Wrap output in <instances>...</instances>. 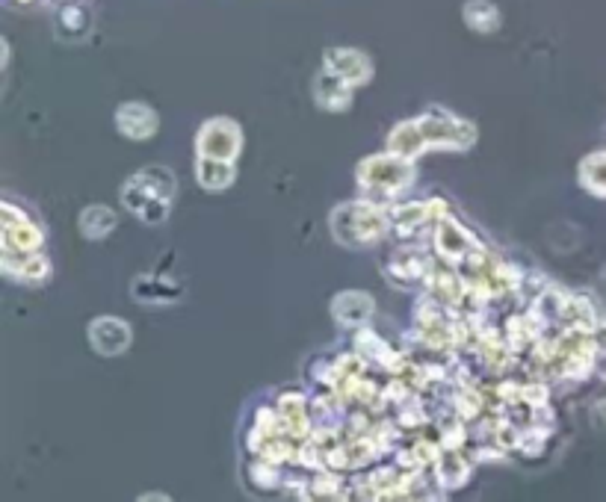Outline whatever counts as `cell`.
<instances>
[{
    "label": "cell",
    "mask_w": 606,
    "mask_h": 502,
    "mask_svg": "<svg viewBox=\"0 0 606 502\" xmlns=\"http://www.w3.org/2000/svg\"><path fill=\"white\" fill-rule=\"evenodd\" d=\"M317 98L326 107H346V101H349V83L343 77L332 74V71H326V74L317 77Z\"/></svg>",
    "instance_id": "cell-5"
},
{
    "label": "cell",
    "mask_w": 606,
    "mask_h": 502,
    "mask_svg": "<svg viewBox=\"0 0 606 502\" xmlns=\"http://www.w3.org/2000/svg\"><path fill=\"white\" fill-rule=\"evenodd\" d=\"M326 60H329V71L337 74V77H343L349 86H355V83H364L367 77H370V60L364 57V54H358V51H329L326 54Z\"/></svg>",
    "instance_id": "cell-1"
},
{
    "label": "cell",
    "mask_w": 606,
    "mask_h": 502,
    "mask_svg": "<svg viewBox=\"0 0 606 502\" xmlns=\"http://www.w3.org/2000/svg\"><path fill=\"white\" fill-rule=\"evenodd\" d=\"M116 122H119V127H122L128 136H148V133L154 130V125H157L154 113H151L148 107H142V104H128V107H122L119 116H116Z\"/></svg>",
    "instance_id": "cell-4"
},
{
    "label": "cell",
    "mask_w": 606,
    "mask_h": 502,
    "mask_svg": "<svg viewBox=\"0 0 606 502\" xmlns=\"http://www.w3.org/2000/svg\"><path fill=\"white\" fill-rule=\"evenodd\" d=\"M139 502H169L166 497H160V494H148V497H142Z\"/></svg>",
    "instance_id": "cell-7"
},
{
    "label": "cell",
    "mask_w": 606,
    "mask_h": 502,
    "mask_svg": "<svg viewBox=\"0 0 606 502\" xmlns=\"http://www.w3.org/2000/svg\"><path fill=\"white\" fill-rule=\"evenodd\" d=\"M465 21H468V27L479 30V33H491L500 27V12L488 0H471L465 6Z\"/></svg>",
    "instance_id": "cell-6"
},
{
    "label": "cell",
    "mask_w": 606,
    "mask_h": 502,
    "mask_svg": "<svg viewBox=\"0 0 606 502\" xmlns=\"http://www.w3.org/2000/svg\"><path fill=\"white\" fill-rule=\"evenodd\" d=\"M219 145V151H216V157H231L237 148H240V130L231 125V122H225V119H219V122H207L202 130V136H199V145L207 148V145Z\"/></svg>",
    "instance_id": "cell-3"
},
{
    "label": "cell",
    "mask_w": 606,
    "mask_h": 502,
    "mask_svg": "<svg viewBox=\"0 0 606 502\" xmlns=\"http://www.w3.org/2000/svg\"><path fill=\"white\" fill-rule=\"evenodd\" d=\"M92 346L104 355H116L128 346V325L116 319H101L92 325Z\"/></svg>",
    "instance_id": "cell-2"
}]
</instances>
